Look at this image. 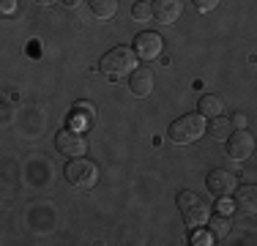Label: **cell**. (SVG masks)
<instances>
[{
    "label": "cell",
    "instance_id": "5b68a950",
    "mask_svg": "<svg viewBox=\"0 0 257 246\" xmlns=\"http://www.w3.org/2000/svg\"><path fill=\"white\" fill-rule=\"evenodd\" d=\"M55 145H58V151L63 153V156H85L88 153V143H85V134H79L74 126L71 129H63V132H58V137H55Z\"/></svg>",
    "mask_w": 257,
    "mask_h": 246
},
{
    "label": "cell",
    "instance_id": "2e32d148",
    "mask_svg": "<svg viewBox=\"0 0 257 246\" xmlns=\"http://www.w3.org/2000/svg\"><path fill=\"white\" fill-rule=\"evenodd\" d=\"M208 227H211V235H213V238H224V235H230L232 219L224 216V213H219V216H211V219H208Z\"/></svg>",
    "mask_w": 257,
    "mask_h": 246
},
{
    "label": "cell",
    "instance_id": "7a4b0ae2",
    "mask_svg": "<svg viewBox=\"0 0 257 246\" xmlns=\"http://www.w3.org/2000/svg\"><path fill=\"white\" fill-rule=\"evenodd\" d=\"M170 140L173 143H178V145H189V143H194V140H200L205 134V120H203V115H181L178 120H173L170 123Z\"/></svg>",
    "mask_w": 257,
    "mask_h": 246
},
{
    "label": "cell",
    "instance_id": "e0dca14e",
    "mask_svg": "<svg viewBox=\"0 0 257 246\" xmlns=\"http://www.w3.org/2000/svg\"><path fill=\"white\" fill-rule=\"evenodd\" d=\"M132 17H134V20H140V22H148L151 17H154V6H151V3H134L132 6Z\"/></svg>",
    "mask_w": 257,
    "mask_h": 246
},
{
    "label": "cell",
    "instance_id": "ffe728a7",
    "mask_svg": "<svg viewBox=\"0 0 257 246\" xmlns=\"http://www.w3.org/2000/svg\"><path fill=\"white\" fill-rule=\"evenodd\" d=\"M211 238H213V235H205V232H197V235H194V243H197V246H205V243H211Z\"/></svg>",
    "mask_w": 257,
    "mask_h": 246
},
{
    "label": "cell",
    "instance_id": "52a82bcc",
    "mask_svg": "<svg viewBox=\"0 0 257 246\" xmlns=\"http://www.w3.org/2000/svg\"><path fill=\"white\" fill-rule=\"evenodd\" d=\"M254 153V137L246 132V129H238L227 137V156L232 162H243Z\"/></svg>",
    "mask_w": 257,
    "mask_h": 246
},
{
    "label": "cell",
    "instance_id": "7402d4cb",
    "mask_svg": "<svg viewBox=\"0 0 257 246\" xmlns=\"http://www.w3.org/2000/svg\"><path fill=\"white\" fill-rule=\"evenodd\" d=\"M60 3H63V6H69V9H74V6H79L82 0H60Z\"/></svg>",
    "mask_w": 257,
    "mask_h": 246
},
{
    "label": "cell",
    "instance_id": "30bf717a",
    "mask_svg": "<svg viewBox=\"0 0 257 246\" xmlns=\"http://www.w3.org/2000/svg\"><path fill=\"white\" fill-rule=\"evenodd\" d=\"M154 17L162 25H173V22H178L181 20V14H183V6H181V0H154Z\"/></svg>",
    "mask_w": 257,
    "mask_h": 246
},
{
    "label": "cell",
    "instance_id": "3957f363",
    "mask_svg": "<svg viewBox=\"0 0 257 246\" xmlns=\"http://www.w3.org/2000/svg\"><path fill=\"white\" fill-rule=\"evenodd\" d=\"M63 175L74 189H90V186H96V181H99V167L85 156H74L69 164H66Z\"/></svg>",
    "mask_w": 257,
    "mask_h": 246
},
{
    "label": "cell",
    "instance_id": "7c38bea8",
    "mask_svg": "<svg viewBox=\"0 0 257 246\" xmlns=\"http://www.w3.org/2000/svg\"><path fill=\"white\" fill-rule=\"evenodd\" d=\"M93 120H96L93 104H90V101H77V104H74V115H71V123H74L77 132L85 134L90 126H93Z\"/></svg>",
    "mask_w": 257,
    "mask_h": 246
},
{
    "label": "cell",
    "instance_id": "8992f818",
    "mask_svg": "<svg viewBox=\"0 0 257 246\" xmlns=\"http://www.w3.org/2000/svg\"><path fill=\"white\" fill-rule=\"evenodd\" d=\"M205 186L213 197H230V194H235V189H238V175L230 170H213L211 175L205 178Z\"/></svg>",
    "mask_w": 257,
    "mask_h": 246
},
{
    "label": "cell",
    "instance_id": "ac0fdd59",
    "mask_svg": "<svg viewBox=\"0 0 257 246\" xmlns=\"http://www.w3.org/2000/svg\"><path fill=\"white\" fill-rule=\"evenodd\" d=\"M192 3H194V9H197V11H203V14H211V11L216 9L222 0H192Z\"/></svg>",
    "mask_w": 257,
    "mask_h": 246
},
{
    "label": "cell",
    "instance_id": "ba28073f",
    "mask_svg": "<svg viewBox=\"0 0 257 246\" xmlns=\"http://www.w3.org/2000/svg\"><path fill=\"white\" fill-rule=\"evenodd\" d=\"M162 47H164L162 36L154 33V30H145V33H140L137 39H134V52H137V58H143V60L159 58V55H162Z\"/></svg>",
    "mask_w": 257,
    "mask_h": 246
},
{
    "label": "cell",
    "instance_id": "603a6c76",
    "mask_svg": "<svg viewBox=\"0 0 257 246\" xmlns=\"http://www.w3.org/2000/svg\"><path fill=\"white\" fill-rule=\"evenodd\" d=\"M39 6H52V3H58V0H36Z\"/></svg>",
    "mask_w": 257,
    "mask_h": 246
},
{
    "label": "cell",
    "instance_id": "d6986e66",
    "mask_svg": "<svg viewBox=\"0 0 257 246\" xmlns=\"http://www.w3.org/2000/svg\"><path fill=\"white\" fill-rule=\"evenodd\" d=\"M14 9H17V0H3V3H0V11H3L6 17L14 14Z\"/></svg>",
    "mask_w": 257,
    "mask_h": 246
},
{
    "label": "cell",
    "instance_id": "8fae6325",
    "mask_svg": "<svg viewBox=\"0 0 257 246\" xmlns=\"http://www.w3.org/2000/svg\"><path fill=\"white\" fill-rule=\"evenodd\" d=\"M235 211L241 216H257V186H241L235 189Z\"/></svg>",
    "mask_w": 257,
    "mask_h": 246
},
{
    "label": "cell",
    "instance_id": "277c9868",
    "mask_svg": "<svg viewBox=\"0 0 257 246\" xmlns=\"http://www.w3.org/2000/svg\"><path fill=\"white\" fill-rule=\"evenodd\" d=\"M99 69L104 74H109V77H126V74H132L137 69V52H134V49H126V47H115L101 58Z\"/></svg>",
    "mask_w": 257,
    "mask_h": 246
},
{
    "label": "cell",
    "instance_id": "5bb4252c",
    "mask_svg": "<svg viewBox=\"0 0 257 246\" xmlns=\"http://www.w3.org/2000/svg\"><path fill=\"white\" fill-rule=\"evenodd\" d=\"M90 9V14L99 17V20H112L115 11H118V0H85Z\"/></svg>",
    "mask_w": 257,
    "mask_h": 246
},
{
    "label": "cell",
    "instance_id": "9a60e30c",
    "mask_svg": "<svg viewBox=\"0 0 257 246\" xmlns=\"http://www.w3.org/2000/svg\"><path fill=\"white\" fill-rule=\"evenodd\" d=\"M230 129H232V120H227V118H222V115H219V118H211V126L205 129V134H211L213 140H227L230 137Z\"/></svg>",
    "mask_w": 257,
    "mask_h": 246
},
{
    "label": "cell",
    "instance_id": "9c48e42d",
    "mask_svg": "<svg viewBox=\"0 0 257 246\" xmlns=\"http://www.w3.org/2000/svg\"><path fill=\"white\" fill-rule=\"evenodd\" d=\"M128 88H132V93L134 96H140V98H145V96H151L154 93V71L151 69H134L132 74H128Z\"/></svg>",
    "mask_w": 257,
    "mask_h": 246
},
{
    "label": "cell",
    "instance_id": "4fadbf2b",
    "mask_svg": "<svg viewBox=\"0 0 257 246\" xmlns=\"http://www.w3.org/2000/svg\"><path fill=\"white\" fill-rule=\"evenodd\" d=\"M222 98L219 96H213V93H205V96H200V101H197V112L203 115V118H219L222 115Z\"/></svg>",
    "mask_w": 257,
    "mask_h": 246
},
{
    "label": "cell",
    "instance_id": "6da1fadb",
    "mask_svg": "<svg viewBox=\"0 0 257 246\" xmlns=\"http://www.w3.org/2000/svg\"><path fill=\"white\" fill-rule=\"evenodd\" d=\"M178 211H181L183 221H186L192 230L208 224V219H211V205L194 192H181L178 194Z\"/></svg>",
    "mask_w": 257,
    "mask_h": 246
},
{
    "label": "cell",
    "instance_id": "44dd1931",
    "mask_svg": "<svg viewBox=\"0 0 257 246\" xmlns=\"http://www.w3.org/2000/svg\"><path fill=\"white\" fill-rule=\"evenodd\" d=\"M232 126L243 129V126H246V115H235V118H232Z\"/></svg>",
    "mask_w": 257,
    "mask_h": 246
}]
</instances>
